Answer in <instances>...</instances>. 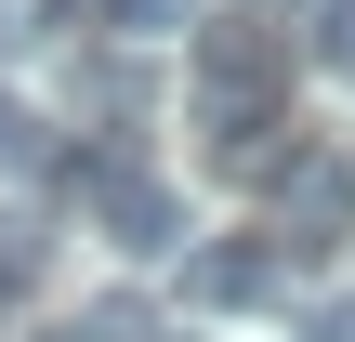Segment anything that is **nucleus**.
Returning a JSON list of instances; mask_svg holds the SVG:
<instances>
[{
    "label": "nucleus",
    "mask_w": 355,
    "mask_h": 342,
    "mask_svg": "<svg viewBox=\"0 0 355 342\" xmlns=\"http://www.w3.org/2000/svg\"><path fill=\"white\" fill-rule=\"evenodd\" d=\"M79 26H105V40H171V26H198L184 0H66Z\"/></svg>",
    "instance_id": "nucleus-6"
},
{
    "label": "nucleus",
    "mask_w": 355,
    "mask_h": 342,
    "mask_svg": "<svg viewBox=\"0 0 355 342\" xmlns=\"http://www.w3.org/2000/svg\"><path fill=\"white\" fill-rule=\"evenodd\" d=\"M66 198H79L119 250H184V198H171L158 171H132V158H66Z\"/></svg>",
    "instance_id": "nucleus-2"
},
{
    "label": "nucleus",
    "mask_w": 355,
    "mask_h": 342,
    "mask_svg": "<svg viewBox=\"0 0 355 342\" xmlns=\"http://www.w3.org/2000/svg\"><path fill=\"white\" fill-rule=\"evenodd\" d=\"M290 13H303V0H290Z\"/></svg>",
    "instance_id": "nucleus-10"
},
{
    "label": "nucleus",
    "mask_w": 355,
    "mask_h": 342,
    "mask_svg": "<svg viewBox=\"0 0 355 342\" xmlns=\"http://www.w3.org/2000/svg\"><path fill=\"white\" fill-rule=\"evenodd\" d=\"M329 237H355V171L303 145V158L277 171V237H263V250L290 264V250H329Z\"/></svg>",
    "instance_id": "nucleus-3"
},
{
    "label": "nucleus",
    "mask_w": 355,
    "mask_h": 342,
    "mask_svg": "<svg viewBox=\"0 0 355 342\" xmlns=\"http://www.w3.org/2000/svg\"><path fill=\"white\" fill-rule=\"evenodd\" d=\"M303 13H316V66L355 79V0H303Z\"/></svg>",
    "instance_id": "nucleus-7"
},
{
    "label": "nucleus",
    "mask_w": 355,
    "mask_h": 342,
    "mask_svg": "<svg viewBox=\"0 0 355 342\" xmlns=\"http://www.w3.org/2000/svg\"><path fill=\"white\" fill-rule=\"evenodd\" d=\"M40 277H53V224L40 211H0V303H26Z\"/></svg>",
    "instance_id": "nucleus-5"
},
{
    "label": "nucleus",
    "mask_w": 355,
    "mask_h": 342,
    "mask_svg": "<svg viewBox=\"0 0 355 342\" xmlns=\"http://www.w3.org/2000/svg\"><path fill=\"white\" fill-rule=\"evenodd\" d=\"M132 330V303H105V316H79V330H40V342H119Z\"/></svg>",
    "instance_id": "nucleus-8"
},
{
    "label": "nucleus",
    "mask_w": 355,
    "mask_h": 342,
    "mask_svg": "<svg viewBox=\"0 0 355 342\" xmlns=\"http://www.w3.org/2000/svg\"><path fill=\"white\" fill-rule=\"evenodd\" d=\"M303 342H355V303H316V316H303Z\"/></svg>",
    "instance_id": "nucleus-9"
},
{
    "label": "nucleus",
    "mask_w": 355,
    "mask_h": 342,
    "mask_svg": "<svg viewBox=\"0 0 355 342\" xmlns=\"http://www.w3.org/2000/svg\"><path fill=\"white\" fill-rule=\"evenodd\" d=\"M184 303H198V316H250V303H277V250H263V237H211V250H184Z\"/></svg>",
    "instance_id": "nucleus-4"
},
{
    "label": "nucleus",
    "mask_w": 355,
    "mask_h": 342,
    "mask_svg": "<svg viewBox=\"0 0 355 342\" xmlns=\"http://www.w3.org/2000/svg\"><path fill=\"white\" fill-rule=\"evenodd\" d=\"M184 79H198V105H277L290 53L263 40V13H211V26H184Z\"/></svg>",
    "instance_id": "nucleus-1"
}]
</instances>
